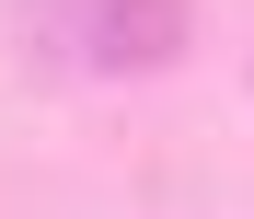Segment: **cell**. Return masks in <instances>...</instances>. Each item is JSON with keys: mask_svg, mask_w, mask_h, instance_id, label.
<instances>
[{"mask_svg": "<svg viewBox=\"0 0 254 219\" xmlns=\"http://www.w3.org/2000/svg\"><path fill=\"white\" fill-rule=\"evenodd\" d=\"M81 58L93 69H162V58H185V0H81Z\"/></svg>", "mask_w": 254, "mask_h": 219, "instance_id": "cell-1", "label": "cell"}]
</instances>
